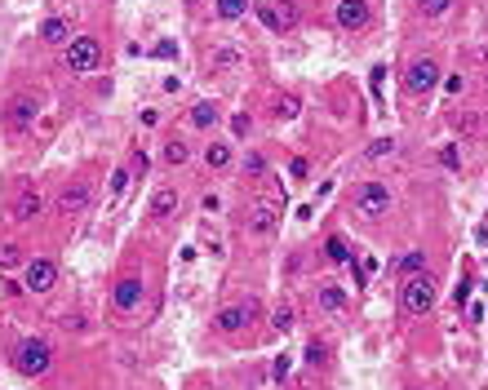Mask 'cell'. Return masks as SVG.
Returning a JSON list of instances; mask_svg holds the SVG:
<instances>
[{
  "label": "cell",
  "mask_w": 488,
  "mask_h": 390,
  "mask_svg": "<svg viewBox=\"0 0 488 390\" xmlns=\"http://www.w3.org/2000/svg\"><path fill=\"white\" fill-rule=\"evenodd\" d=\"M205 164H209V168H227V164H231V147H227V142L205 147Z\"/></svg>",
  "instance_id": "ac0fdd59"
},
{
  "label": "cell",
  "mask_w": 488,
  "mask_h": 390,
  "mask_svg": "<svg viewBox=\"0 0 488 390\" xmlns=\"http://www.w3.org/2000/svg\"><path fill=\"white\" fill-rule=\"evenodd\" d=\"M276 115H280V120H293V115H297V98H280V103H276Z\"/></svg>",
  "instance_id": "4dcf8cb0"
},
{
  "label": "cell",
  "mask_w": 488,
  "mask_h": 390,
  "mask_svg": "<svg viewBox=\"0 0 488 390\" xmlns=\"http://www.w3.org/2000/svg\"><path fill=\"white\" fill-rule=\"evenodd\" d=\"M319 306H324V311H333V315H338V311H346V293H342V288L338 284H319Z\"/></svg>",
  "instance_id": "2e32d148"
},
{
  "label": "cell",
  "mask_w": 488,
  "mask_h": 390,
  "mask_svg": "<svg viewBox=\"0 0 488 390\" xmlns=\"http://www.w3.org/2000/svg\"><path fill=\"white\" fill-rule=\"evenodd\" d=\"M417 5H422V13H426V18H440V13H448V5H453V0H417Z\"/></svg>",
  "instance_id": "83f0119b"
},
{
  "label": "cell",
  "mask_w": 488,
  "mask_h": 390,
  "mask_svg": "<svg viewBox=\"0 0 488 390\" xmlns=\"http://www.w3.org/2000/svg\"><path fill=\"white\" fill-rule=\"evenodd\" d=\"M40 40L45 45H67V40H72V23H67V18H45Z\"/></svg>",
  "instance_id": "9a60e30c"
},
{
  "label": "cell",
  "mask_w": 488,
  "mask_h": 390,
  "mask_svg": "<svg viewBox=\"0 0 488 390\" xmlns=\"http://www.w3.org/2000/svg\"><path fill=\"white\" fill-rule=\"evenodd\" d=\"M18 262H23V248H18V244H5V248H0V266H5V270H13Z\"/></svg>",
  "instance_id": "4316f807"
},
{
  "label": "cell",
  "mask_w": 488,
  "mask_h": 390,
  "mask_svg": "<svg viewBox=\"0 0 488 390\" xmlns=\"http://www.w3.org/2000/svg\"><path fill=\"white\" fill-rule=\"evenodd\" d=\"M174 213H178V191L174 186H160L151 195V217H174Z\"/></svg>",
  "instance_id": "5bb4252c"
},
{
  "label": "cell",
  "mask_w": 488,
  "mask_h": 390,
  "mask_svg": "<svg viewBox=\"0 0 488 390\" xmlns=\"http://www.w3.org/2000/svg\"><path fill=\"white\" fill-rule=\"evenodd\" d=\"M244 178H254V182L266 178V160H262V156H249V160H244Z\"/></svg>",
  "instance_id": "f1b7e54d"
},
{
  "label": "cell",
  "mask_w": 488,
  "mask_h": 390,
  "mask_svg": "<svg viewBox=\"0 0 488 390\" xmlns=\"http://www.w3.org/2000/svg\"><path fill=\"white\" fill-rule=\"evenodd\" d=\"M386 156H395V138H378L368 147V160H386Z\"/></svg>",
  "instance_id": "484cf974"
},
{
  "label": "cell",
  "mask_w": 488,
  "mask_h": 390,
  "mask_svg": "<svg viewBox=\"0 0 488 390\" xmlns=\"http://www.w3.org/2000/svg\"><path fill=\"white\" fill-rule=\"evenodd\" d=\"M36 98H27V93H18V98H9V107H5V125L13 129V133H23V129H31L36 125Z\"/></svg>",
  "instance_id": "8992f818"
},
{
  "label": "cell",
  "mask_w": 488,
  "mask_h": 390,
  "mask_svg": "<svg viewBox=\"0 0 488 390\" xmlns=\"http://www.w3.org/2000/svg\"><path fill=\"white\" fill-rule=\"evenodd\" d=\"M62 62H67L72 76H89V71H98V62H103V45L93 36H72L62 45Z\"/></svg>",
  "instance_id": "6da1fadb"
},
{
  "label": "cell",
  "mask_w": 488,
  "mask_h": 390,
  "mask_svg": "<svg viewBox=\"0 0 488 390\" xmlns=\"http://www.w3.org/2000/svg\"><path fill=\"white\" fill-rule=\"evenodd\" d=\"M289 178H307V160H293L289 164Z\"/></svg>",
  "instance_id": "8d00e7d4"
},
{
  "label": "cell",
  "mask_w": 488,
  "mask_h": 390,
  "mask_svg": "<svg viewBox=\"0 0 488 390\" xmlns=\"http://www.w3.org/2000/svg\"><path fill=\"white\" fill-rule=\"evenodd\" d=\"M324 258H329V262H351V248H346V240H342V235H329Z\"/></svg>",
  "instance_id": "ffe728a7"
},
{
  "label": "cell",
  "mask_w": 488,
  "mask_h": 390,
  "mask_svg": "<svg viewBox=\"0 0 488 390\" xmlns=\"http://www.w3.org/2000/svg\"><path fill=\"white\" fill-rule=\"evenodd\" d=\"M289 368H293V360H289V355H276V364H271V377H276V382H284V377H289Z\"/></svg>",
  "instance_id": "1f68e13d"
},
{
  "label": "cell",
  "mask_w": 488,
  "mask_h": 390,
  "mask_svg": "<svg viewBox=\"0 0 488 390\" xmlns=\"http://www.w3.org/2000/svg\"><path fill=\"white\" fill-rule=\"evenodd\" d=\"M399 306L409 311V315H426L431 306H435V280L431 275H409L404 280V288H399Z\"/></svg>",
  "instance_id": "7a4b0ae2"
},
{
  "label": "cell",
  "mask_w": 488,
  "mask_h": 390,
  "mask_svg": "<svg viewBox=\"0 0 488 390\" xmlns=\"http://www.w3.org/2000/svg\"><path fill=\"white\" fill-rule=\"evenodd\" d=\"M111 302H115V311H125V315L138 311V306H142V280H138V275H125L120 284L111 288Z\"/></svg>",
  "instance_id": "9c48e42d"
},
{
  "label": "cell",
  "mask_w": 488,
  "mask_h": 390,
  "mask_svg": "<svg viewBox=\"0 0 488 390\" xmlns=\"http://www.w3.org/2000/svg\"><path fill=\"white\" fill-rule=\"evenodd\" d=\"M164 160H169V164H187L191 160V147L182 142V138H169V142H164Z\"/></svg>",
  "instance_id": "d6986e66"
},
{
  "label": "cell",
  "mask_w": 488,
  "mask_h": 390,
  "mask_svg": "<svg viewBox=\"0 0 488 390\" xmlns=\"http://www.w3.org/2000/svg\"><path fill=\"white\" fill-rule=\"evenodd\" d=\"M244 9H249V0H217V18H227V23L240 18Z\"/></svg>",
  "instance_id": "7402d4cb"
},
{
  "label": "cell",
  "mask_w": 488,
  "mask_h": 390,
  "mask_svg": "<svg viewBox=\"0 0 488 390\" xmlns=\"http://www.w3.org/2000/svg\"><path fill=\"white\" fill-rule=\"evenodd\" d=\"M240 49H217L213 54V71H231V67H240Z\"/></svg>",
  "instance_id": "44dd1931"
},
{
  "label": "cell",
  "mask_w": 488,
  "mask_h": 390,
  "mask_svg": "<svg viewBox=\"0 0 488 390\" xmlns=\"http://www.w3.org/2000/svg\"><path fill=\"white\" fill-rule=\"evenodd\" d=\"M40 213H45V195H40V186H23L18 200H13V209H9V217H13V222H36Z\"/></svg>",
  "instance_id": "52a82bcc"
},
{
  "label": "cell",
  "mask_w": 488,
  "mask_h": 390,
  "mask_svg": "<svg viewBox=\"0 0 488 390\" xmlns=\"http://www.w3.org/2000/svg\"><path fill=\"white\" fill-rule=\"evenodd\" d=\"M338 27L342 31H364L368 27V5L364 0H338Z\"/></svg>",
  "instance_id": "8fae6325"
},
{
  "label": "cell",
  "mask_w": 488,
  "mask_h": 390,
  "mask_svg": "<svg viewBox=\"0 0 488 390\" xmlns=\"http://www.w3.org/2000/svg\"><path fill=\"white\" fill-rule=\"evenodd\" d=\"M13 364H18V372H27V377H40V372H49V364H54V346H49L45 337H31V342L18 346Z\"/></svg>",
  "instance_id": "277c9868"
},
{
  "label": "cell",
  "mask_w": 488,
  "mask_h": 390,
  "mask_svg": "<svg viewBox=\"0 0 488 390\" xmlns=\"http://www.w3.org/2000/svg\"><path fill=\"white\" fill-rule=\"evenodd\" d=\"M307 360H311V364H324V360H329V346H324V342H311V346H307Z\"/></svg>",
  "instance_id": "836d02e7"
},
{
  "label": "cell",
  "mask_w": 488,
  "mask_h": 390,
  "mask_svg": "<svg viewBox=\"0 0 488 390\" xmlns=\"http://www.w3.org/2000/svg\"><path fill=\"white\" fill-rule=\"evenodd\" d=\"M435 84H440V67H435V58L409 62V71H404V89H409V93H431Z\"/></svg>",
  "instance_id": "5b68a950"
},
{
  "label": "cell",
  "mask_w": 488,
  "mask_h": 390,
  "mask_svg": "<svg viewBox=\"0 0 488 390\" xmlns=\"http://www.w3.org/2000/svg\"><path fill=\"white\" fill-rule=\"evenodd\" d=\"M89 182H72V186H62V195H58V213L62 217H80L89 209Z\"/></svg>",
  "instance_id": "ba28073f"
},
{
  "label": "cell",
  "mask_w": 488,
  "mask_h": 390,
  "mask_svg": "<svg viewBox=\"0 0 488 390\" xmlns=\"http://www.w3.org/2000/svg\"><path fill=\"white\" fill-rule=\"evenodd\" d=\"M191 125H195V129L217 125V107H213V103H195V107H191Z\"/></svg>",
  "instance_id": "e0dca14e"
},
{
  "label": "cell",
  "mask_w": 488,
  "mask_h": 390,
  "mask_svg": "<svg viewBox=\"0 0 488 390\" xmlns=\"http://www.w3.org/2000/svg\"><path fill=\"white\" fill-rule=\"evenodd\" d=\"M391 213V186L386 182H364L360 191H356V217H386Z\"/></svg>",
  "instance_id": "3957f363"
},
{
  "label": "cell",
  "mask_w": 488,
  "mask_h": 390,
  "mask_svg": "<svg viewBox=\"0 0 488 390\" xmlns=\"http://www.w3.org/2000/svg\"><path fill=\"white\" fill-rule=\"evenodd\" d=\"M440 164H444V168H458V164H462L458 147H444V151H440Z\"/></svg>",
  "instance_id": "e575fe53"
},
{
  "label": "cell",
  "mask_w": 488,
  "mask_h": 390,
  "mask_svg": "<svg viewBox=\"0 0 488 390\" xmlns=\"http://www.w3.org/2000/svg\"><path fill=\"white\" fill-rule=\"evenodd\" d=\"M249 319H254V302H249V306H227V311H217L213 324L222 328V333H240Z\"/></svg>",
  "instance_id": "4fadbf2b"
},
{
  "label": "cell",
  "mask_w": 488,
  "mask_h": 390,
  "mask_svg": "<svg viewBox=\"0 0 488 390\" xmlns=\"http://www.w3.org/2000/svg\"><path fill=\"white\" fill-rule=\"evenodd\" d=\"M125 186H129V173H125V168H115V178H111V191H115V195H120V191H125Z\"/></svg>",
  "instance_id": "d590c367"
},
{
  "label": "cell",
  "mask_w": 488,
  "mask_h": 390,
  "mask_svg": "<svg viewBox=\"0 0 488 390\" xmlns=\"http://www.w3.org/2000/svg\"><path fill=\"white\" fill-rule=\"evenodd\" d=\"M244 222H249V231H254V235H276V226H280V205H254Z\"/></svg>",
  "instance_id": "30bf717a"
},
{
  "label": "cell",
  "mask_w": 488,
  "mask_h": 390,
  "mask_svg": "<svg viewBox=\"0 0 488 390\" xmlns=\"http://www.w3.org/2000/svg\"><path fill=\"white\" fill-rule=\"evenodd\" d=\"M258 18H262L266 27H271V31H284V27H280V13H276L271 5H258Z\"/></svg>",
  "instance_id": "d6a6232c"
},
{
  "label": "cell",
  "mask_w": 488,
  "mask_h": 390,
  "mask_svg": "<svg viewBox=\"0 0 488 390\" xmlns=\"http://www.w3.org/2000/svg\"><path fill=\"white\" fill-rule=\"evenodd\" d=\"M54 280H58V266H54V262L36 258V262L27 266V288H31V293H49V288H54Z\"/></svg>",
  "instance_id": "7c38bea8"
},
{
  "label": "cell",
  "mask_w": 488,
  "mask_h": 390,
  "mask_svg": "<svg viewBox=\"0 0 488 390\" xmlns=\"http://www.w3.org/2000/svg\"><path fill=\"white\" fill-rule=\"evenodd\" d=\"M276 13H280V27H284V31H289V27H297V18H302V13L289 5V0H284V9H276Z\"/></svg>",
  "instance_id": "f546056e"
},
{
  "label": "cell",
  "mask_w": 488,
  "mask_h": 390,
  "mask_svg": "<svg viewBox=\"0 0 488 390\" xmlns=\"http://www.w3.org/2000/svg\"><path fill=\"white\" fill-rule=\"evenodd\" d=\"M453 129H458V133H475V129H480V115L458 111V115H453Z\"/></svg>",
  "instance_id": "d4e9b609"
},
{
  "label": "cell",
  "mask_w": 488,
  "mask_h": 390,
  "mask_svg": "<svg viewBox=\"0 0 488 390\" xmlns=\"http://www.w3.org/2000/svg\"><path fill=\"white\" fill-rule=\"evenodd\" d=\"M271 328H276V333H289V328H293V306H276Z\"/></svg>",
  "instance_id": "cb8c5ba5"
},
{
  "label": "cell",
  "mask_w": 488,
  "mask_h": 390,
  "mask_svg": "<svg viewBox=\"0 0 488 390\" xmlns=\"http://www.w3.org/2000/svg\"><path fill=\"white\" fill-rule=\"evenodd\" d=\"M426 266V253H404V258H399V270H404V275H417V270H422Z\"/></svg>",
  "instance_id": "603a6c76"
}]
</instances>
